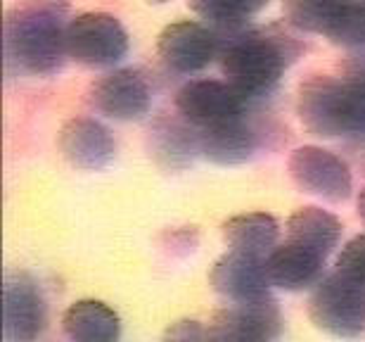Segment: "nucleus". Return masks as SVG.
<instances>
[{"mask_svg":"<svg viewBox=\"0 0 365 342\" xmlns=\"http://www.w3.org/2000/svg\"><path fill=\"white\" fill-rule=\"evenodd\" d=\"M271 0H187L190 10L218 34L230 36L247 26V19L259 14Z\"/></svg>","mask_w":365,"mask_h":342,"instance_id":"6ab92c4d","label":"nucleus"},{"mask_svg":"<svg viewBox=\"0 0 365 342\" xmlns=\"http://www.w3.org/2000/svg\"><path fill=\"white\" fill-rule=\"evenodd\" d=\"M287 236L327 257L341 238V221L320 207H302L287 219Z\"/></svg>","mask_w":365,"mask_h":342,"instance_id":"a211bd4d","label":"nucleus"},{"mask_svg":"<svg viewBox=\"0 0 365 342\" xmlns=\"http://www.w3.org/2000/svg\"><path fill=\"white\" fill-rule=\"evenodd\" d=\"M247 100L250 98L228 81L195 79L176 93V110L190 126H209L216 121L242 116Z\"/></svg>","mask_w":365,"mask_h":342,"instance_id":"9d476101","label":"nucleus"},{"mask_svg":"<svg viewBox=\"0 0 365 342\" xmlns=\"http://www.w3.org/2000/svg\"><path fill=\"white\" fill-rule=\"evenodd\" d=\"M292 181L304 193L318 195L323 200L341 202L354 191V176L349 164L330 150L318 145H304L289 155L287 162Z\"/></svg>","mask_w":365,"mask_h":342,"instance_id":"423d86ee","label":"nucleus"},{"mask_svg":"<svg viewBox=\"0 0 365 342\" xmlns=\"http://www.w3.org/2000/svg\"><path fill=\"white\" fill-rule=\"evenodd\" d=\"M323 36L344 48H365V0H344Z\"/></svg>","mask_w":365,"mask_h":342,"instance_id":"4be33fe9","label":"nucleus"},{"mask_svg":"<svg viewBox=\"0 0 365 342\" xmlns=\"http://www.w3.org/2000/svg\"><path fill=\"white\" fill-rule=\"evenodd\" d=\"M69 0H21L5 19L7 64L29 76H50L69 57Z\"/></svg>","mask_w":365,"mask_h":342,"instance_id":"f257e3e1","label":"nucleus"},{"mask_svg":"<svg viewBox=\"0 0 365 342\" xmlns=\"http://www.w3.org/2000/svg\"><path fill=\"white\" fill-rule=\"evenodd\" d=\"M157 53L169 69L178 74H195L221 55V34L200 21H173L159 34Z\"/></svg>","mask_w":365,"mask_h":342,"instance_id":"0eeeda50","label":"nucleus"},{"mask_svg":"<svg viewBox=\"0 0 365 342\" xmlns=\"http://www.w3.org/2000/svg\"><path fill=\"white\" fill-rule=\"evenodd\" d=\"M166 338H171V340H202V338H207V331H202V326L197 321H178L166 331Z\"/></svg>","mask_w":365,"mask_h":342,"instance_id":"393cba45","label":"nucleus"},{"mask_svg":"<svg viewBox=\"0 0 365 342\" xmlns=\"http://www.w3.org/2000/svg\"><path fill=\"white\" fill-rule=\"evenodd\" d=\"M221 233L230 250L268 257V252L277 245L280 223H277L275 216L266 212H250L230 216L228 221H223Z\"/></svg>","mask_w":365,"mask_h":342,"instance_id":"f3484780","label":"nucleus"},{"mask_svg":"<svg viewBox=\"0 0 365 342\" xmlns=\"http://www.w3.org/2000/svg\"><path fill=\"white\" fill-rule=\"evenodd\" d=\"M152 152L159 162L169 166H182L192 157V152H200L197 148V129H185L180 124H164V129H157L152 134Z\"/></svg>","mask_w":365,"mask_h":342,"instance_id":"412c9836","label":"nucleus"},{"mask_svg":"<svg viewBox=\"0 0 365 342\" xmlns=\"http://www.w3.org/2000/svg\"><path fill=\"white\" fill-rule=\"evenodd\" d=\"M297 114L313 136L339 138L349 134V91L344 79L316 74L299 86Z\"/></svg>","mask_w":365,"mask_h":342,"instance_id":"39448f33","label":"nucleus"},{"mask_svg":"<svg viewBox=\"0 0 365 342\" xmlns=\"http://www.w3.org/2000/svg\"><path fill=\"white\" fill-rule=\"evenodd\" d=\"M323 254L306 245H299L294 240H287L284 245H275L268 257L264 259L268 283L273 288L287 290V293H299L311 286H318L323 278L325 268Z\"/></svg>","mask_w":365,"mask_h":342,"instance_id":"4468645a","label":"nucleus"},{"mask_svg":"<svg viewBox=\"0 0 365 342\" xmlns=\"http://www.w3.org/2000/svg\"><path fill=\"white\" fill-rule=\"evenodd\" d=\"M359 216L365 223V191H361V195H359Z\"/></svg>","mask_w":365,"mask_h":342,"instance_id":"a878e982","label":"nucleus"},{"mask_svg":"<svg viewBox=\"0 0 365 342\" xmlns=\"http://www.w3.org/2000/svg\"><path fill=\"white\" fill-rule=\"evenodd\" d=\"M62 328L78 342H114L121 336V318L105 302L78 300L62 314Z\"/></svg>","mask_w":365,"mask_h":342,"instance_id":"dca6fc26","label":"nucleus"},{"mask_svg":"<svg viewBox=\"0 0 365 342\" xmlns=\"http://www.w3.org/2000/svg\"><path fill=\"white\" fill-rule=\"evenodd\" d=\"M344 0H282V14L299 31L320 34Z\"/></svg>","mask_w":365,"mask_h":342,"instance_id":"5701e85b","label":"nucleus"},{"mask_svg":"<svg viewBox=\"0 0 365 342\" xmlns=\"http://www.w3.org/2000/svg\"><path fill=\"white\" fill-rule=\"evenodd\" d=\"M280 333L282 314L271 293L218 309L207 326L209 340H275Z\"/></svg>","mask_w":365,"mask_h":342,"instance_id":"6e6552de","label":"nucleus"},{"mask_svg":"<svg viewBox=\"0 0 365 342\" xmlns=\"http://www.w3.org/2000/svg\"><path fill=\"white\" fill-rule=\"evenodd\" d=\"M221 41V71L225 81L247 98L268 96L284 69L297 60V41L280 29H240L223 36Z\"/></svg>","mask_w":365,"mask_h":342,"instance_id":"f03ea898","label":"nucleus"},{"mask_svg":"<svg viewBox=\"0 0 365 342\" xmlns=\"http://www.w3.org/2000/svg\"><path fill=\"white\" fill-rule=\"evenodd\" d=\"M266 257L230 250L216 259L209 271V286L230 302H250L268 295Z\"/></svg>","mask_w":365,"mask_h":342,"instance_id":"ddd939ff","label":"nucleus"},{"mask_svg":"<svg viewBox=\"0 0 365 342\" xmlns=\"http://www.w3.org/2000/svg\"><path fill=\"white\" fill-rule=\"evenodd\" d=\"M197 129V148L202 157L209 162L221 166H235L242 164L259 148L257 131L250 126V121L242 116L209 124V126H195Z\"/></svg>","mask_w":365,"mask_h":342,"instance_id":"2eb2a0df","label":"nucleus"},{"mask_svg":"<svg viewBox=\"0 0 365 342\" xmlns=\"http://www.w3.org/2000/svg\"><path fill=\"white\" fill-rule=\"evenodd\" d=\"M48 309L43 293L24 271L7 273L3 288V323L7 342H34L46 331Z\"/></svg>","mask_w":365,"mask_h":342,"instance_id":"1a4fd4ad","label":"nucleus"},{"mask_svg":"<svg viewBox=\"0 0 365 342\" xmlns=\"http://www.w3.org/2000/svg\"><path fill=\"white\" fill-rule=\"evenodd\" d=\"M150 3H166V0H150Z\"/></svg>","mask_w":365,"mask_h":342,"instance_id":"bb28decb","label":"nucleus"},{"mask_svg":"<svg viewBox=\"0 0 365 342\" xmlns=\"http://www.w3.org/2000/svg\"><path fill=\"white\" fill-rule=\"evenodd\" d=\"M309 316L316 328L334 338H359L365 333V286L337 271L320 278L309 302Z\"/></svg>","mask_w":365,"mask_h":342,"instance_id":"7ed1b4c3","label":"nucleus"},{"mask_svg":"<svg viewBox=\"0 0 365 342\" xmlns=\"http://www.w3.org/2000/svg\"><path fill=\"white\" fill-rule=\"evenodd\" d=\"M67 50L86 67H114L128 53V34L114 14L83 12L69 19Z\"/></svg>","mask_w":365,"mask_h":342,"instance_id":"20e7f679","label":"nucleus"},{"mask_svg":"<svg viewBox=\"0 0 365 342\" xmlns=\"http://www.w3.org/2000/svg\"><path fill=\"white\" fill-rule=\"evenodd\" d=\"M57 145L62 157L83 171L107 169L116 157V143L109 129L88 116H74L64 124Z\"/></svg>","mask_w":365,"mask_h":342,"instance_id":"f8f14e48","label":"nucleus"},{"mask_svg":"<svg viewBox=\"0 0 365 342\" xmlns=\"http://www.w3.org/2000/svg\"><path fill=\"white\" fill-rule=\"evenodd\" d=\"M334 271L359 286H365V236H356L341 247Z\"/></svg>","mask_w":365,"mask_h":342,"instance_id":"b1692460","label":"nucleus"},{"mask_svg":"<svg viewBox=\"0 0 365 342\" xmlns=\"http://www.w3.org/2000/svg\"><path fill=\"white\" fill-rule=\"evenodd\" d=\"M91 103L112 119L133 121L150 112L152 91L140 71L112 69L91 86Z\"/></svg>","mask_w":365,"mask_h":342,"instance_id":"9b49d317","label":"nucleus"},{"mask_svg":"<svg viewBox=\"0 0 365 342\" xmlns=\"http://www.w3.org/2000/svg\"><path fill=\"white\" fill-rule=\"evenodd\" d=\"M349 91V134L346 138L365 145V50L351 53L341 67Z\"/></svg>","mask_w":365,"mask_h":342,"instance_id":"aec40b11","label":"nucleus"}]
</instances>
